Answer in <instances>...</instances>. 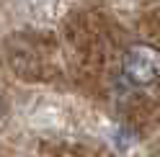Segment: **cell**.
<instances>
[{
	"label": "cell",
	"instance_id": "obj_1",
	"mask_svg": "<svg viewBox=\"0 0 160 157\" xmlns=\"http://www.w3.org/2000/svg\"><path fill=\"white\" fill-rule=\"evenodd\" d=\"M122 72L134 85H150L160 77V49L152 44H134L122 57Z\"/></svg>",
	"mask_w": 160,
	"mask_h": 157
},
{
	"label": "cell",
	"instance_id": "obj_2",
	"mask_svg": "<svg viewBox=\"0 0 160 157\" xmlns=\"http://www.w3.org/2000/svg\"><path fill=\"white\" fill-rule=\"evenodd\" d=\"M0 113H3V103H0Z\"/></svg>",
	"mask_w": 160,
	"mask_h": 157
}]
</instances>
